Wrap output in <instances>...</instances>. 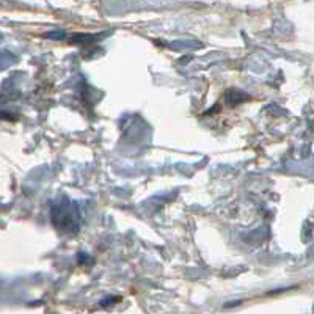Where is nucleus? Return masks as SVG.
Instances as JSON below:
<instances>
[{"label": "nucleus", "instance_id": "obj_1", "mask_svg": "<svg viewBox=\"0 0 314 314\" xmlns=\"http://www.w3.org/2000/svg\"><path fill=\"white\" fill-rule=\"evenodd\" d=\"M52 223L62 231H76L79 226V211L74 203H57L52 206Z\"/></svg>", "mask_w": 314, "mask_h": 314}]
</instances>
